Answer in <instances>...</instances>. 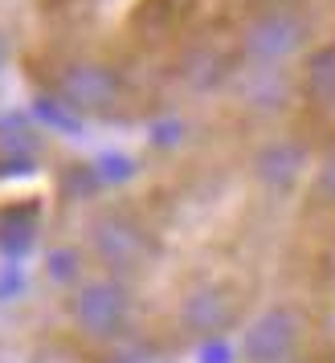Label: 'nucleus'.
<instances>
[{
	"label": "nucleus",
	"instance_id": "1",
	"mask_svg": "<svg viewBox=\"0 0 335 363\" xmlns=\"http://www.w3.org/2000/svg\"><path fill=\"white\" fill-rule=\"evenodd\" d=\"M70 323L86 339H115L131 327L135 298L127 290V281L115 274H94V278H78L66 298Z\"/></svg>",
	"mask_w": 335,
	"mask_h": 363
},
{
	"label": "nucleus",
	"instance_id": "2",
	"mask_svg": "<svg viewBox=\"0 0 335 363\" xmlns=\"http://www.w3.org/2000/svg\"><path fill=\"white\" fill-rule=\"evenodd\" d=\"M307 37H311V21L302 17L295 4H270L262 13H253L241 29V53L250 66H286L307 50Z\"/></svg>",
	"mask_w": 335,
	"mask_h": 363
},
{
	"label": "nucleus",
	"instance_id": "3",
	"mask_svg": "<svg viewBox=\"0 0 335 363\" xmlns=\"http://www.w3.org/2000/svg\"><path fill=\"white\" fill-rule=\"evenodd\" d=\"M90 253L106 274L127 278V274H139L151 262L155 241H151L148 225L139 216L123 213V208H106L90 220Z\"/></svg>",
	"mask_w": 335,
	"mask_h": 363
},
{
	"label": "nucleus",
	"instance_id": "4",
	"mask_svg": "<svg viewBox=\"0 0 335 363\" xmlns=\"http://www.w3.org/2000/svg\"><path fill=\"white\" fill-rule=\"evenodd\" d=\"M57 99L74 115L102 118V115H111L119 106V99H123V78H119L115 66L82 57V62L62 66V74H57Z\"/></svg>",
	"mask_w": 335,
	"mask_h": 363
},
{
	"label": "nucleus",
	"instance_id": "5",
	"mask_svg": "<svg viewBox=\"0 0 335 363\" xmlns=\"http://www.w3.org/2000/svg\"><path fill=\"white\" fill-rule=\"evenodd\" d=\"M302 347V314L295 306H266L241 335L246 363H295Z\"/></svg>",
	"mask_w": 335,
	"mask_h": 363
},
{
	"label": "nucleus",
	"instance_id": "6",
	"mask_svg": "<svg viewBox=\"0 0 335 363\" xmlns=\"http://www.w3.org/2000/svg\"><path fill=\"white\" fill-rule=\"evenodd\" d=\"M237 318H241V298L225 281H204L180 302V327L192 339H221L225 330L237 327Z\"/></svg>",
	"mask_w": 335,
	"mask_h": 363
},
{
	"label": "nucleus",
	"instance_id": "7",
	"mask_svg": "<svg viewBox=\"0 0 335 363\" xmlns=\"http://www.w3.org/2000/svg\"><path fill=\"white\" fill-rule=\"evenodd\" d=\"M302 167H307V151L299 143H290V139L266 143V147L253 155V176L266 184V188H274V192L290 188L302 176Z\"/></svg>",
	"mask_w": 335,
	"mask_h": 363
},
{
	"label": "nucleus",
	"instance_id": "8",
	"mask_svg": "<svg viewBox=\"0 0 335 363\" xmlns=\"http://www.w3.org/2000/svg\"><path fill=\"white\" fill-rule=\"evenodd\" d=\"M302 86H307L311 102H319V106H335V41L319 45V50L311 53L307 74H302Z\"/></svg>",
	"mask_w": 335,
	"mask_h": 363
},
{
	"label": "nucleus",
	"instance_id": "9",
	"mask_svg": "<svg viewBox=\"0 0 335 363\" xmlns=\"http://www.w3.org/2000/svg\"><path fill=\"white\" fill-rule=\"evenodd\" d=\"M286 94L282 86V69L274 66H250L246 69V82H241V99L250 106H278V99Z\"/></svg>",
	"mask_w": 335,
	"mask_h": 363
},
{
	"label": "nucleus",
	"instance_id": "10",
	"mask_svg": "<svg viewBox=\"0 0 335 363\" xmlns=\"http://www.w3.org/2000/svg\"><path fill=\"white\" fill-rule=\"evenodd\" d=\"M315 196L335 208V143L323 151V160H319V167H315Z\"/></svg>",
	"mask_w": 335,
	"mask_h": 363
},
{
	"label": "nucleus",
	"instance_id": "11",
	"mask_svg": "<svg viewBox=\"0 0 335 363\" xmlns=\"http://www.w3.org/2000/svg\"><path fill=\"white\" fill-rule=\"evenodd\" d=\"M4 66H9V41L0 37V74H4Z\"/></svg>",
	"mask_w": 335,
	"mask_h": 363
}]
</instances>
